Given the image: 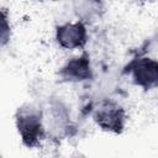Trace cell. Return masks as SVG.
I'll return each instance as SVG.
<instances>
[{
  "label": "cell",
  "mask_w": 158,
  "mask_h": 158,
  "mask_svg": "<svg viewBox=\"0 0 158 158\" xmlns=\"http://www.w3.org/2000/svg\"><path fill=\"white\" fill-rule=\"evenodd\" d=\"M58 41L67 48L79 47L85 42V30L80 23L60 27L58 30Z\"/></svg>",
  "instance_id": "6da1fadb"
},
{
  "label": "cell",
  "mask_w": 158,
  "mask_h": 158,
  "mask_svg": "<svg viewBox=\"0 0 158 158\" xmlns=\"http://www.w3.org/2000/svg\"><path fill=\"white\" fill-rule=\"evenodd\" d=\"M135 78L137 79V83L139 84H151L154 83L157 79V65L156 62L144 60L138 64V67L135 70Z\"/></svg>",
  "instance_id": "3957f363"
},
{
  "label": "cell",
  "mask_w": 158,
  "mask_h": 158,
  "mask_svg": "<svg viewBox=\"0 0 158 158\" xmlns=\"http://www.w3.org/2000/svg\"><path fill=\"white\" fill-rule=\"evenodd\" d=\"M40 121L35 115H26L25 117H21L20 120V130L22 133L23 139H27L30 144H32L37 136L40 135Z\"/></svg>",
  "instance_id": "7a4b0ae2"
},
{
  "label": "cell",
  "mask_w": 158,
  "mask_h": 158,
  "mask_svg": "<svg viewBox=\"0 0 158 158\" xmlns=\"http://www.w3.org/2000/svg\"><path fill=\"white\" fill-rule=\"evenodd\" d=\"M9 32H10V27H9L7 20H6L5 15L0 12V42L7 40Z\"/></svg>",
  "instance_id": "5b68a950"
},
{
  "label": "cell",
  "mask_w": 158,
  "mask_h": 158,
  "mask_svg": "<svg viewBox=\"0 0 158 158\" xmlns=\"http://www.w3.org/2000/svg\"><path fill=\"white\" fill-rule=\"evenodd\" d=\"M67 72H68V77H73L75 79H81L88 77L89 74V64L85 60H73L68 64L67 67Z\"/></svg>",
  "instance_id": "277c9868"
}]
</instances>
